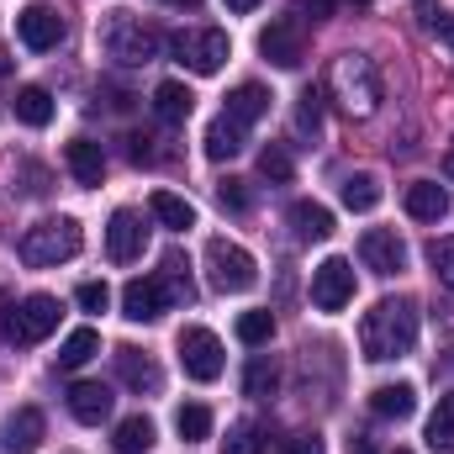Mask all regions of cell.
I'll use <instances>...</instances> for the list:
<instances>
[{
	"instance_id": "1",
	"label": "cell",
	"mask_w": 454,
	"mask_h": 454,
	"mask_svg": "<svg viewBox=\"0 0 454 454\" xmlns=\"http://www.w3.org/2000/svg\"><path fill=\"white\" fill-rule=\"evenodd\" d=\"M412 343H418V301H412V296H386V301H375V307L364 312V323H359V348H364V359L386 364V359L412 354Z\"/></svg>"
},
{
	"instance_id": "2",
	"label": "cell",
	"mask_w": 454,
	"mask_h": 454,
	"mask_svg": "<svg viewBox=\"0 0 454 454\" xmlns=\"http://www.w3.org/2000/svg\"><path fill=\"white\" fill-rule=\"evenodd\" d=\"M80 248H85V232L74 217H43L37 227L21 232V264H32V270H53L64 259H74Z\"/></svg>"
},
{
	"instance_id": "3",
	"label": "cell",
	"mask_w": 454,
	"mask_h": 454,
	"mask_svg": "<svg viewBox=\"0 0 454 454\" xmlns=\"http://www.w3.org/2000/svg\"><path fill=\"white\" fill-rule=\"evenodd\" d=\"M101 48H106V59L137 69V64H153V59H159L164 37H159L148 21H137V16H127V11H112L106 27H101Z\"/></svg>"
},
{
	"instance_id": "4",
	"label": "cell",
	"mask_w": 454,
	"mask_h": 454,
	"mask_svg": "<svg viewBox=\"0 0 454 454\" xmlns=\"http://www.w3.org/2000/svg\"><path fill=\"white\" fill-rule=\"evenodd\" d=\"M333 101L348 116H370L380 106V69L364 53H343L333 64Z\"/></svg>"
},
{
	"instance_id": "5",
	"label": "cell",
	"mask_w": 454,
	"mask_h": 454,
	"mask_svg": "<svg viewBox=\"0 0 454 454\" xmlns=\"http://www.w3.org/2000/svg\"><path fill=\"white\" fill-rule=\"evenodd\" d=\"M59 317H64L59 296H27L16 312H0V339L16 343V348H32L59 328Z\"/></svg>"
},
{
	"instance_id": "6",
	"label": "cell",
	"mask_w": 454,
	"mask_h": 454,
	"mask_svg": "<svg viewBox=\"0 0 454 454\" xmlns=\"http://www.w3.org/2000/svg\"><path fill=\"white\" fill-rule=\"evenodd\" d=\"M207 280H212V291H223V296H243V291H254L259 264H254L248 248H238V243H227V238H212V243H207Z\"/></svg>"
},
{
	"instance_id": "7",
	"label": "cell",
	"mask_w": 454,
	"mask_h": 454,
	"mask_svg": "<svg viewBox=\"0 0 454 454\" xmlns=\"http://www.w3.org/2000/svg\"><path fill=\"white\" fill-rule=\"evenodd\" d=\"M169 53L191 74H217L227 64V53H232V43H227V32H217V27H185V32L169 37Z\"/></svg>"
},
{
	"instance_id": "8",
	"label": "cell",
	"mask_w": 454,
	"mask_h": 454,
	"mask_svg": "<svg viewBox=\"0 0 454 454\" xmlns=\"http://www.w3.org/2000/svg\"><path fill=\"white\" fill-rule=\"evenodd\" d=\"M180 364H185L191 380L212 386V380L223 375V339H217L212 328H185V333H180Z\"/></svg>"
},
{
	"instance_id": "9",
	"label": "cell",
	"mask_w": 454,
	"mask_h": 454,
	"mask_svg": "<svg viewBox=\"0 0 454 454\" xmlns=\"http://www.w3.org/2000/svg\"><path fill=\"white\" fill-rule=\"evenodd\" d=\"M354 301V264L348 259H323L312 270V307L317 312H343Z\"/></svg>"
},
{
	"instance_id": "10",
	"label": "cell",
	"mask_w": 454,
	"mask_h": 454,
	"mask_svg": "<svg viewBox=\"0 0 454 454\" xmlns=\"http://www.w3.org/2000/svg\"><path fill=\"white\" fill-rule=\"evenodd\" d=\"M64 32H69V27H64V16H59L48 0H32V5L16 16V37H21L32 53H48V48H59V43H64Z\"/></svg>"
},
{
	"instance_id": "11",
	"label": "cell",
	"mask_w": 454,
	"mask_h": 454,
	"mask_svg": "<svg viewBox=\"0 0 454 454\" xmlns=\"http://www.w3.org/2000/svg\"><path fill=\"white\" fill-rule=\"evenodd\" d=\"M259 53H264L275 69H301V59H307L301 21H270V27L259 32Z\"/></svg>"
},
{
	"instance_id": "12",
	"label": "cell",
	"mask_w": 454,
	"mask_h": 454,
	"mask_svg": "<svg viewBox=\"0 0 454 454\" xmlns=\"http://www.w3.org/2000/svg\"><path fill=\"white\" fill-rule=\"evenodd\" d=\"M143 248H148V227H143V217H137L132 207L112 212V223H106V254H112L116 264H132V259H143Z\"/></svg>"
},
{
	"instance_id": "13",
	"label": "cell",
	"mask_w": 454,
	"mask_h": 454,
	"mask_svg": "<svg viewBox=\"0 0 454 454\" xmlns=\"http://www.w3.org/2000/svg\"><path fill=\"white\" fill-rule=\"evenodd\" d=\"M359 259H364V270H375V275H396V270L407 264V243H402L391 227H370V232L359 238Z\"/></svg>"
},
{
	"instance_id": "14",
	"label": "cell",
	"mask_w": 454,
	"mask_h": 454,
	"mask_svg": "<svg viewBox=\"0 0 454 454\" xmlns=\"http://www.w3.org/2000/svg\"><path fill=\"white\" fill-rule=\"evenodd\" d=\"M43 434H48L43 412H37V407H16V412L5 418V428H0V450L5 454H32L43 444Z\"/></svg>"
},
{
	"instance_id": "15",
	"label": "cell",
	"mask_w": 454,
	"mask_h": 454,
	"mask_svg": "<svg viewBox=\"0 0 454 454\" xmlns=\"http://www.w3.org/2000/svg\"><path fill=\"white\" fill-rule=\"evenodd\" d=\"M112 391L101 386V380H80V386H69V412H74V423H85V428H96V423H106L112 418Z\"/></svg>"
},
{
	"instance_id": "16",
	"label": "cell",
	"mask_w": 454,
	"mask_h": 454,
	"mask_svg": "<svg viewBox=\"0 0 454 454\" xmlns=\"http://www.w3.org/2000/svg\"><path fill=\"white\" fill-rule=\"evenodd\" d=\"M370 412H375V418H386V423H402V418H412V412H418V391H412L407 380L375 386V391H370Z\"/></svg>"
},
{
	"instance_id": "17",
	"label": "cell",
	"mask_w": 454,
	"mask_h": 454,
	"mask_svg": "<svg viewBox=\"0 0 454 454\" xmlns=\"http://www.w3.org/2000/svg\"><path fill=\"white\" fill-rule=\"evenodd\" d=\"M407 212L418 223H444L450 217V191L439 180H418V185H407Z\"/></svg>"
},
{
	"instance_id": "18",
	"label": "cell",
	"mask_w": 454,
	"mask_h": 454,
	"mask_svg": "<svg viewBox=\"0 0 454 454\" xmlns=\"http://www.w3.org/2000/svg\"><path fill=\"white\" fill-rule=\"evenodd\" d=\"M116 375H121V380H127L132 391H148V396H153V391L164 386L159 364H153V359H148L143 348H116Z\"/></svg>"
},
{
	"instance_id": "19",
	"label": "cell",
	"mask_w": 454,
	"mask_h": 454,
	"mask_svg": "<svg viewBox=\"0 0 454 454\" xmlns=\"http://www.w3.org/2000/svg\"><path fill=\"white\" fill-rule=\"evenodd\" d=\"M64 159H69V175H74L80 185H101V175H106V153H101V143L74 137V143L64 148Z\"/></svg>"
},
{
	"instance_id": "20",
	"label": "cell",
	"mask_w": 454,
	"mask_h": 454,
	"mask_svg": "<svg viewBox=\"0 0 454 454\" xmlns=\"http://www.w3.org/2000/svg\"><path fill=\"white\" fill-rule=\"evenodd\" d=\"M264 112H270V90H264V85H254V80H248V85H238V90L227 96V106H223V116H227V121H238V127H254Z\"/></svg>"
},
{
	"instance_id": "21",
	"label": "cell",
	"mask_w": 454,
	"mask_h": 454,
	"mask_svg": "<svg viewBox=\"0 0 454 454\" xmlns=\"http://www.w3.org/2000/svg\"><path fill=\"white\" fill-rule=\"evenodd\" d=\"M191 106H196V96L185 90V80H164V85L153 90V116H159L164 127H180V121L191 116Z\"/></svg>"
},
{
	"instance_id": "22",
	"label": "cell",
	"mask_w": 454,
	"mask_h": 454,
	"mask_svg": "<svg viewBox=\"0 0 454 454\" xmlns=\"http://www.w3.org/2000/svg\"><path fill=\"white\" fill-rule=\"evenodd\" d=\"M291 227H296V238H307V243H328V238H333V212H328L323 201H296V207H291Z\"/></svg>"
},
{
	"instance_id": "23",
	"label": "cell",
	"mask_w": 454,
	"mask_h": 454,
	"mask_svg": "<svg viewBox=\"0 0 454 454\" xmlns=\"http://www.w3.org/2000/svg\"><path fill=\"white\" fill-rule=\"evenodd\" d=\"M153 418H143V412H132V418H121L116 423V439H112V454H148L153 450Z\"/></svg>"
},
{
	"instance_id": "24",
	"label": "cell",
	"mask_w": 454,
	"mask_h": 454,
	"mask_svg": "<svg viewBox=\"0 0 454 454\" xmlns=\"http://www.w3.org/2000/svg\"><path fill=\"white\" fill-rule=\"evenodd\" d=\"M148 212H153L164 227H175V232L196 227V207H191L185 196H175V191H153V196H148Z\"/></svg>"
},
{
	"instance_id": "25",
	"label": "cell",
	"mask_w": 454,
	"mask_h": 454,
	"mask_svg": "<svg viewBox=\"0 0 454 454\" xmlns=\"http://www.w3.org/2000/svg\"><path fill=\"white\" fill-rule=\"evenodd\" d=\"M343 207H348V212H375V207H380V180H375V175H364V169H359V175H343Z\"/></svg>"
},
{
	"instance_id": "26",
	"label": "cell",
	"mask_w": 454,
	"mask_h": 454,
	"mask_svg": "<svg viewBox=\"0 0 454 454\" xmlns=\"http://www.w3.org/2000/svg\"><path fill=\"white\" fill-rule=\"evenodd\" d=\"M243 132L248 127H238V121H227V116H217L212 127H207V159H232V153H243Z\"/></svg>"
},
{
	"instance_id": "27",
	"label": "cell",
	"mask_w": 454,
	"mask_h": 454,
	"mask_svg": "<svg viewBox=\"0 0 454 454\" xmlns=\"http://www.w3.org/2000/svg\"><path fill=\"white\" fill-rule=\"evenodd\" d=\"M275 386H280V364L270 354H254L243 370V396H275Z\"/></svg>"
},
{
	"instance_id": "28",
	"label": "cell",
	"mask_w": 454,
	"mask_h": 454,
	"mask_svg": "<svg viewBox=\"0 0 454 454\" xmlns=\"http://www.w3.org/2000/svg\"><path fill=\"white\" fill-rule=\"evenodd\" d=\"M175 434H180L185 444H201V439H212V407H201V402H185V407H175Z\"/></svg>"
},
{
	"instance_id": "29",
	"label": "cell",
	"mask_w": 454,
	"mask_h": 454,
	"mask_svg": "<svg viewBox=\"0 0 454 454\" xmlns=\"http://www.w3.org/2000/svg\"><path fill=\"white\" fill-rule=\"evenodd\" d=\"M16 116H21L27 127H48V121H53V96H48L43 85H21V90H16Z\"/></svg>"
},
{
	"instance_id": "30",
	"label": "cell",
	"mask_w": 454,
	"mask_h": 454,
	"mask_svg": "<svg viewBox=\"0 0 454 454\" xmlns=\"http://www.w3.org/2000/svg\"><path fill=\"white\" fill-rule=\"evenodd\" d=\"M96 348H101V333L96 328H74L69 339L59 343V370H80L85 359H96Z\"/></svg>"
},
{
	"instance_id": "31",
	"label": "cell",
	"mask_w": 454,
	"mask_h": 454,
	"mask_svg": "<svg viewBox=\"0 0 454 454\" xmlns=\"http://www.w3.org/2000/svg\"><path fill=\"white\" fill-rule=\"evenodd\" d=\"M428 450H454V391L439 396V407L428 418Z\"/></svg>"
},
{
	"instance_id": "32",
	"label": "cell",
	"mask_w": 454,
	"mask_h": 454,
	"mask_svg": "<svg viewBox=\"0 0 454 454\" xmlns=\"http://www.w3.org/2000/svg\"><path fill=\"white\" fill-rule=\"evenodd\" d=\"M238 339L248 343V348L270 343L275 339V317H270V312H243V317H238Z\"/></svg>"
},
{
	"instance_id": "33",
	"label": "cell",
	"mask_w": 454,
	"mask_h": 454,
	"mask_svg": "<svg viewBox=\"0 0 454 454\" xmlns=\"http://www.w3.org/2000/svg\"><path fill=\"white\" fill-rule=\"evenodd\" d=\"M428 264H434L439 286L454 291V238H434V243H428Z\"/></svg>"
},
{
	"instance_id": "34",
	"label": "cell",
	"mask_w": 454,
	"mask_h": 454,
	"mask_svg": "<svg viewBox=\"0 0 454 454\" xmlns=\"http://www.w3.org/2000/svg\"><path fill=\"white\" fill-rule=\"evenodd\" d=\"M296 132H301V137H317V132H323V96H317V90H301V106H296Z\"/></svg>"
},
{
	"instance_id": "35",
	"label": "cell",
	"mask_w": 454,
	"mask_h": 454,
	"mask_svg": "<svg viewBox=\"0 0 454 454\" xmlns=\"http://www.w3.org/2000/svg\"><path fill=\"white\" fill-rule=\"evenodd\" d=\"M259 434H264V428L243 418V423H232V428H227L223 450H227V454H259Z\"/></svg>"
},
{
	"instance_id": "36",
	"label": "cell",
	"mask_w": 454,
	"mask_h": 454,
	"mask_svg": "<svg viewBox=\"0 0 454 454\" xmlns=\"http://www.w3.org/2000/svg\"><path fill=\"white\" fill-rule=\"evenodd\" d=\"M259 175H264V180H275V185H291V153L270 143V148L259 153Z\"/></svg>"
},
{
	"instance_id": "37",
	"label": "cell",
	"mask_w": 454,
	"mask_h": 454,
	"mask_svg": "<svg viewBox=\"0 0 454 454\" xmlns=\"http://www.w3.org/2000/svg\"><path fill=\"white\" fill-rule=\"evenodd\" d=\"M74 301H80L85 312H106V307H112V291H106V280H85V286L74 291Z\"/></svg>"
},
{
	"instance_id": "38",
	"label": "cell",
	"mask_w": 454,
	"mask_h": 454,
	"mask_svg": "<svg viewBox=\"0 0 454 454\" xmlns=\"http://www.w3.org/2000/svg\"><path fill=\"white\" fill-rule=\"evenodd\" d=\"M217 201H223V212H248V185L227 175L223 185H217Z\"/></svg>"
},
{
	"instance_id": "39",
	"label": "cell",
	"mask_w": 454,
	"mask_h": 454,
	"mask_svg": "<svg viewBox=\"0 0 454 454\" xmlns=\"http://www.w3.org/2000/svg\"><path fill=\"white\" fill-rule=\"evenodd\" d=\"M423 27H428L434 37H444V43H454V16H450V11H434L428 0H423Z\"/></svg>"
},
{
	"instance_id": "40",
	"label": "cell",
	"mask_w": 454,
	"mask_h": 454,
	"mask_svg": "<svg viewBox=\"0 0 454 454\" xmlns=\"http://www.w3.org/2000/svg\"><path fill=\"white\" fill-rule=\"evenodd\" d=\"M291 11H296L301 21H328V16L339 11V0H291Z\"/></svg>"
},
{
	"instance_id": "41",
	"label": "cell",
	"mask_w": 454,
	"mask_h": 454,
	"mask_svg": "<svg viewBox=\"0 0 454 454\" xmlns=\"http://www.w3.org/2000/svg\"><path fill=\"white\" fill-rule=\"evenodd\" d=\"M16 175L27 180V185H21L27 196H48V169H43V164H16Z\"/></svg>"
},
{
	"instance_id": "42",
	"label": "cell",
	"mask_w": 454,
	"mask_h": 454,
	"mask_svg": "<svg viewBox=\"0 0 454 454\" xmlns=\"http://www.w3.org/2000/svg\"><path fill=\"white\" fill-rule=\"evenodd\" d=\"M275 454H328V450H323V439H317V434H291Z\"/></svg>"
},
{
	"instance_id": "43",
	"label": "cell",
	"mask_w": 454,
	"mask_h": 454,
	"mask_svg": "<svg viewBox=\"0 0 454 454\" xmlns=\"http://www.w3.org/2000/svg\"><path fill=\"white\" fill-rule=\"evenodd\" d=\"M227 11H232V16H248V11H254V5H259V0H223Z\"/></svg>"
},
{
	"instance_id": "44",
	"label": "cell",
	"mask_w": 454,
	"mask_h": 454,
	"mask_svg": "<svg viewBox=\"0 0 454 454\" xmlns=\"http://www.w3.org/2000/svg\"><path fill=\"white\" fill-rule=\"evenodd\" d=\"M444 175H450V180H454V143H450V148H444Z\"/></svg>"
},
{
	"instance_id": "45",
	"label": "cell",
	"mask_w": 454,
	"mask_h": 454,
	"mask_svg": "<svg viewBox=\"0 0 454 454\" xmlns=\"http://www.w3.org/2000/svg\"><path fill=\"white\" fill-rule=\"evenodd\" d=\"M169 5H185V11H196V5H201V0H169Z\"/></svg>"
},
{
	"instance_id": "46",
	"label": "cell",
	"mask_w": 454,
	"mask_h": 454,
	"mask_svg": "<svg viewBox=\"0 0 454 454\" xmlns=\"http://www.w3.org/2000/svg\"><path fill=\"white\" fill-rule=\"evenodd\" d=\"M348 5H354V11H364V5H370V0H348Z\"/></svg>"
}]
</instances>
